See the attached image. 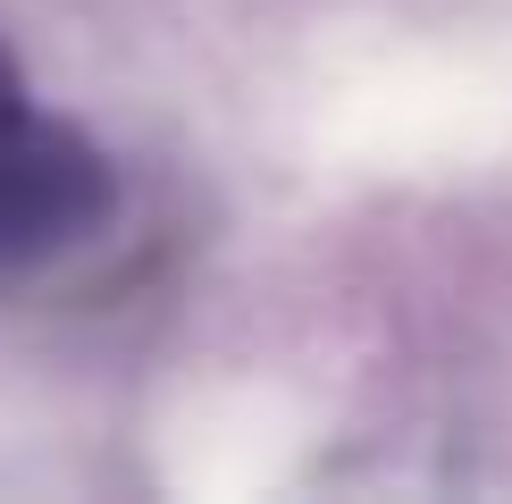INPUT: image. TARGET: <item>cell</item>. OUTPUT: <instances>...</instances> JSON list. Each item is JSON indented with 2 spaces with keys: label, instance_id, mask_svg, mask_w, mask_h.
Returning <instances> with one entry per match:
<instances>
[{
  "label": "cell",
  "instance_id": "1",
  "mask_svg": "<svg viewBox=\"0 0 512 504\" xmlns=\"http://www.w3.org/2000/svg\"><path fill=\"white\" fill-rule=\"evenodd\" d=\"M110 219V160L76 126L42 118L0 68V269L68 252Z\"/></svg>",
  "mask_w": 512,
  "mask_h": 504
}]
</instances>
